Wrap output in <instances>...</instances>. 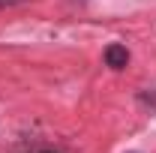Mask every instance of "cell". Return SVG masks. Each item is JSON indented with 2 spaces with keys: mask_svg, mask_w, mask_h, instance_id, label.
Returning <instances> with one entry per match:
<instances>
[{
  "mask_svg": "<svg viewBox=\"0 0 156 153\" xmlns=\"http://www.w3.org/2000/svg\"><path fill=\"white\" fill-rule=\"evenodd\" d=\"M105 66H111V69H123L126 63H129V51H126V45H120V42H111L108 48H105Z\"/></svg>",
  "mask_w": 156,
  "mask_h": 153,
  "instance_id": "6da1fadb",
  "label": "cell"
},
{
  "mask_svg": "<svg viewBox=\"0 0 156 153\" xmlns=\"http://www.w3.org/2000/svg\"><path fill=\"white\" fill-rule=\"evenodd\" d=\"M138 102H141L150 114H156V87H144V90H138Z\"/></svg>",
  "mask_w": 156,
  "mask_h": 153,
  "instance_id": "7a4b0ae2",
  "label": "cell"
},
{
  "mask_svg": "<svg viewBox=\"0 0 156 153\" xmlns=\"http://www.w3.org/2000/svg\"><path fill=\"white\" fill-rule=\"evenodd\" d=\"M18 3H27V0H0V9L3 6H18Z\"/></svg>",
  "mask_w": 156,
  "mask_h": 153,
  "instance_id": "3957f363",
  "label": "cell"
}]
</instances>
